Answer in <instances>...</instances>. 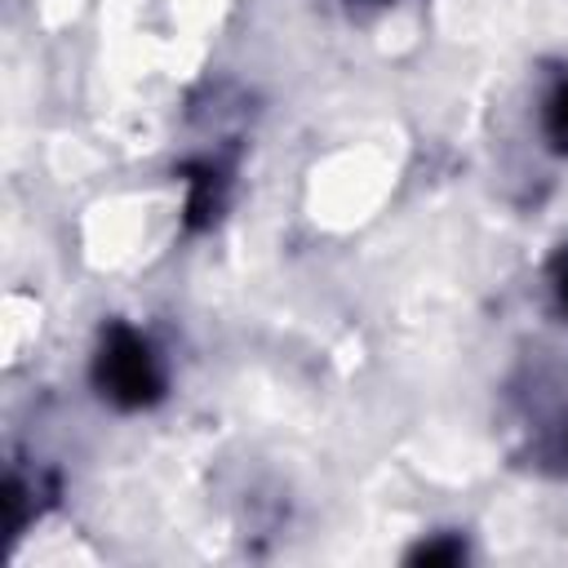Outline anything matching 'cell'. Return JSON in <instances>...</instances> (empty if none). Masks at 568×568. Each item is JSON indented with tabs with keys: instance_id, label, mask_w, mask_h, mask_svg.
<instances>
[{
	"instance_id": "1",
	"label": "cell",
	"mask_w": 568,
	"mask_h": 568,
	"mask_svg": "<svg viewBox=\"0 0 568 568\" xmlns=\"http://www.w3.org/2000/svg\"><path fill=\"white\" fill-rule=\"evenodd\" d=\"M98 382L124 408L151 404L155 390H160V368H155L151 346L133 328H111V337L102 346V359H98Z\"/></svg>"
},
{
	"instance_id": "2",
	"label": "cell",
	"mask_w": 568,
	"mask_h": 568,
	"mask_svg": "<svg viewBox=\"0 0 568 568\" xmlns=\"http://www.w3.org/2000/svg\"><path fill=\"white\" fill-rule=\"evenodd\" d=\"M546 124H550V138L568 146V84L550 98V111H546Z\"/></svg>"
},
{
	"instance_id": "3",
	"label": "cell",
	"mask_w": 568,
	"mask_h": 568,
	"mask_svg": "<svg viewBox=\"0 0 568 568\" xmlns=\"http://www.w3.org/2000/svg\"><path fill=\"white\" fill-rule=\"evenodd\" d=\"M555 293H559V302H564V311H568V253L555 262Z\"/></svg>"
}]
</instances>
